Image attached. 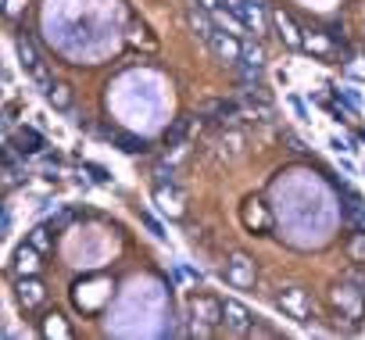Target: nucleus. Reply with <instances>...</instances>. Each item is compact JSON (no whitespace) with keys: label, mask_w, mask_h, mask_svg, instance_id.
<instances>
[{"label":"nucleus","mask_w":365,"mask_h":340,"mask_svg":"<svg viewBox=\"0 0 365 340\" xmlns=\"http://www.w3.org/2000/svg\"><path fill=\"white\" fill-rule=\"evenodd\" d=\"M329 301H333V308H336V319H347L351 326L361 322V315H365V287H358L354 279L344 276V279L329 290Z\"/></svg>","instance_id":"1"},{"label":"nucleus","mask_w":365,"mask_h":340,"mask_svg":"<svg viewBox=\"0 0 365 340\" xmlns=\"http://www.w3.org/2000/svg\"><path fill=\"white\" fill-rule=\"evenodd\" d=\"M190 333H197V336H205V333H212L215 326H222L226 322V311H222V301L219 297H212V294H194L190 297Z\"/></svg>","instance_id":"2"},{"label":"nucleus","mask_w":365,"mask_h":340,"mask_svg":"<svg viewBox=\"0 0 365 340\" xmlns=\"http://www.w3.org/2000/svg\"><path fill=\"white\" fill-rule=\"evenodd\" d=\"M15 51H19V61H22V68H26V76L47 93L51 90V72H47V65H43V58H40V51H36V43L29 40V36H19L15 40Z\"/></svg>","instance_id":"3"},{"label":"nucleus","mask_w":365,"mask_h":340,"mask_svg":"<svg viewBox=\"0 0 365 340\" xmlns=\"http://www.w3.org/2000/svg\"><path fill=\"white\" fill-rule=\"evenodd\" d=\"M276 304H279L290 319H297V322H312V297H308V290H301V287H287V290H279Z\"/></svg>","instance_id":"4"},{"label":"nucleus","mask_w":365,"mask_h":340,"mask_svg":"<svg viewBox=\"0 0 365 340\" xmlns=\"http://www.w3.org/2000/svg\"><path fill=\"white\" fill-rule=\"evenodd\" d=\"M15 297H19V304H22L26 311H36V308L47 301V287H43L40 276H19V283H15Z\"/></svg>","instance_id":"5"},{"label":"nucleus","mask_w":365,"mask_h":340,"mask_svg":"<svg viewBox=\"0 0 365 340\" xmlns=\"http://www.w3.org/2000/svg\"><path fill=\"white\" fill-rule=\"evenodd\" d=\"M222 311H226V329H230V333H237V336L255 333V319H251V311H247L244 301L226 297V301H222Z\"/></svg>","instance_id":"6"},{"label":"nucleus","mask_w":365,"mask_h":340,"mask_svg":"<svg viewBox=\"0 0 365 340\" xmlns=\"http://www.w3.org/2000/svg\"><path fill=\"white\" fill-rule=\"evenodd\" d=\"M240 219H244V226H247L251 233H258V237L272 233V212H269V208H265V201H258V197H251V201L244 205Z\"/></svg>","instance_id":"7"},{"label":"nucleus","mask_w":365,"mask_h":340,"mask_svg":"<svg viewBox=\"0 0 365 340\" xmlns=\"http://www.w3.org/2000/svg\"><path fill=\"white\" fill-rule=\"evenodd\" d=\"M222 276H226V283H233V287H255V262L247 258V254H233L230 262H226V269H222Z\"/></svg>","instance_id":"8"},{"label":"nucleus","mask_w":365,"mask_h":340,"mask_svg":"<svg viewBox=\"0 0 365 340\" xmlns=\"http://www.w3.org/2000/svg\"><path fill=\"white\" fill-rule=\"evenodd\" d=\"M212 51H215V58L219 61H226V65H240V58H244V43H240V36H233V33H215V40L208 43Z\"/></svg>","instance_id":"9"},{"label":"nucleus","mask_w":365,"mask_h":340,"mask_svg":"<svg viewBox=\"0 0 365 340\" xmlns=\"http://www.w3.org/2000/svg\"><path fill=\"white\" fill-rule=\"evenodd\" d=\"M190 26H194V33H197L205 43H212V40H215V33H219L215 15H212L208 8H201V4H190Z\"/></svg>","instance_id":"10"},{"label":"nucleus","mask_w":365,"mask_h":340,"mask_svg":"<svg viewBox=\"0 0 365 340\" xmlns=\"http://www.w3.org/2000/svg\"><path fill=\"white\" fill-rule=\"evenodd\" d=\"M11 143L19 147V154H22V158H29V154H40V150L47 147L43 133H40V129H33V125H19V129H15V140H11Z\"/></svg>","instance_id":"11"},{"label":"nucleus","mask_w":365,"mask_h":340,"mask_svg":"<svg viewBox=\"0 0 365 340\" xmlns=\"http://www.w3.org/2000/svg\"><path fill=\"white\" fill-rule=\"evenodd\" d=\"M230 8L244 19V26H247V29H255V33H262V29H265L262 0H230Z\"/></svg>","instance_id":"12"},{"label":"nucleus","mask_w":365,"mask_h":340,"mask_svg":"<svg viewBox=\"0 0 365 340\" xmlns=\"http://www.w3.org/2000/svg\"><path fill=\"white\" fill-rule=\"evenodd\" d=\"M40 247H33V244H22L19 251H15V276H36L40 272Z\"/></svg>","instance_id":"13"},{"label":"nucleus","mask_w":365,"mask_h":340,"mask_svg":"<svg viewBox=\"0 0 365 340\" xmlns=\"http://www.w3.org/2000/svg\"><path fill=\"white\" fill-rule=\"evenodd\" d=\"M272 26L279 29V40L287 43V47H304V36H301V29L294 26V19L287 15V11H272Z\"/></svg>","instance_id":"14"},{"label":"nucleus","mask_w":365,"mask_h":340,"mask_svg":"<svg viewBox=\"0 0 365 340\" xmlns=\"http://www.w3.org/2000/svg\"><path fill=\"white\" fill-rule=\"evenodd\" d=\"M344 219H347L358 233H365V205H361V197H358L354 190H344Z\"/></svg>","instance_id":"15"},{"label":"nucleus","mask_w":365,"mask_h":340,"mask_svg":"<svg viewBox=\"0 0 365 340\" xmlns=\"http://www.w3.org/2000/svg\"><path fill=\"white\" fill-rule=\"evenodd\" d=\"M43 97H47V104H51L54 111H72V104H76L72 86H65V83H51V90H47Z\"/></svg>","instance_id":"16"},{"label":"nucleus","mask_w":365,"mask_h":340,"mask_svg":"<svg viewBox=\"0 0 365 340\" xmlns=\"http://www.w3.org/2000/svg\"><path fill=\"white\" fill-rule=\"evenodd\" d=\"M304 47L315 51L319 58H329V54H333V43H329L326 33H304Z\"/></svg>","instance_id":"17"},{"label":"nucleus","mask_w":365,"mask_h":340,"mask_svg":"<svg viewBox=\"0 0 365 340\" xmlns=\"http://www.w3.org/2000/svg\"><path fill=\"white\" fill-rule=\"evenodd\" d=\"M115 140H118V147H122L125 154H143V150H147V140H140V136H129V133H115Z\"/></svg>","instance_id":"18"},{"label":"nucleus","mask_w":365,"mask_h":340,"mask_svg":"<svg viewBox=\"0 0 365 340\" xmlns=\"http://www.w3.org/2000/svg\"><path fill=\"white\" fill-rule=\"evenodd\" d=\"M51 233H54L51 226H36V230L29 233V244H33V247H40V251L47 254V251H51Z\"/></svg>","instance_id":"19"},{"label":"nucleus","mask_w":365,"mask_h":340,"mask_svg":"<svg viewBox=\"0 0 365 340\" xmlns=\"http://www.w3.org/2000/svg\"><path fill=\"white\" fill-rule=\"evenodd\" d=\"M344 72L354 76V79H365V54H351V58L344 61Z\"/></svg>","instance_id":"20"},{"label":"nucleus","mask_w":365,"mask_h":340,"mask_svg":"<svg viewBox=\"0 0 365 340\" xmlns=\"http://www.w3.org/2000/svg\"><path fill=\"white\" fill-rule=\"evenodd\" d=\"M347 254H351V262H358V265H365V233H358L351 244H347Z\"/></svg>","instance_id":"21"},{"label":"nucleus","mask_w":365,"mask_h":340,"mask_svg":"<svg viewBox=\"0 0 365 340\" xmlns=\"http://www.w3.org/2000/svg\"><path fill=\"white\" fill-rule=\"evenodd\" d=\"M205 111L208 115H237V104L233 101H212V104H205Z\"/></svg>","instance_id":"22"},{"label":"nucleus","mask_w":365,"mask_h":340,"mask_svg":"<svg viewBox=\"0 0 365 340\" xmlns=\"http://www.w3.org/2000/svg\"><path fill=\"white\" fill-rule=\"evenodd\" d=\"M187 125H190V122H187V118H179V122H175V125H172V133H165V140H168V143H172V147H175V143H179V136H182V133H187Z\"/></svg>","instance_id":"23"},{"label":"nucleus","mask_w":365,"mask_h":340,"mask_svg":"<svg viewBox=\"0 0 365 340\" xmlns=\"http://www.w3.org/2000/svg\"><path fill=\"white\" fill-rule=\"evenodd\" d=\"M83 172H90V176H93V183H108V180H111L101 165H83Z\"/></svg>","instance_id":"24"},{"label":"nucleus","mask_w":365,"mask_h":340,"mask_svg":"<svg viewBox=\"0 0 365 340\" xmlns=\"http://www.w3.org/2000/svg\"><path fill=\"white\" fill-rule=\"evenodd\" d=\"M54 319H58V315H54ZM43 333H47V336H54V333H58V336H72V329H68V326H61V322H47V326H43Z\"/></svg>","instance_id":"25"},{"label":"nucleus","mask_w":365,"mask_h":340,"mask_svg":"<svg viewBox=\"0 0 365 340\" xmlns=\"http://www.w3.org/2000/svg\"><path fill=\"white\" fill-rule=\"evenodd\" d=\"M22 4H26V0H4V11H8V19H19V15H22Z\"/></svg>","instance_id":"26"},{"label":"nucleus","mask_w":365,"mask_h":340,"mask_svg":"<svg viewBox=\"0 0 365 340\" xmlns=\"http://www.w3.org/2000/svg\"><path fill=\"white\" fill-rule=\"evenodd\" d=\"M68 222H72V212H61L58 219H51V230H65Z\"/></svg>","instance_id":"27"},{"label":"nucleus","mask_w":365,"mask_h":340,"mask_svg":"<svg viewBox=\"0 0 365 340\" xmlns=\"http://www.w3.org/2000/svg\"><path fill=\"white\" fill-rule=\"evenodd\" d=\"M143 226H147V230H150L154 237H165V233H161V226H158V222H154L150 215H143Z\"/></svg>","instance_id":"28"},{"label":"nucleus","mask_w":365,"mask_h":340,"mask_svg":"<svg viewBox=\"0 0 365 340\" xmlns=\"http://www.w3.org/2000/svg\"><path fill=\"white\" fill-rule=\"evenodd\" d=\"M194 4H201V8H208V11H219L222 0H194Z\"/></svg>","instance_id":"29"}]
</instances>
